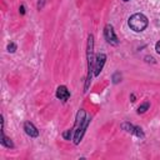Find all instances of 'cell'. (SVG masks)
I'll use <instances>...</instances> for the list:
<instances>
[{"mask_svg": "<svg viewBox=\"0 0 160 160\" xmlns=\"http://www.w3.org/2000/svg\"><path fill=\"white\" fill-rule=\"evenodd\" d=\"M104 36H105V39H106V41L109 42V44H111V45H116L118 42H119V40H118V38H116V35H115V32H114V28H112V25H106L105 26V29H104Z\"/></svg>", "mask_w": 160, "mask_h": 160, "instance_id": "5b68a950", "label": "cell"}, {"mask_svg": "<svg viewBox=\"0 0 160 160\" xmlns=\"http://www.w3.org/2000/svg\"><path fill=\"white\" fill-rule=\"evenodd\" d=\"M89 122H90V119H89V118H88V119L85 118V111H84L82 109L79 110V111H78V115H76L75 126H74V129H76V130H75V135H74V142H75L76 145L81 141V138H82V135H84V132H85V130H86Z\"/></svg>", "mask_w": 160, "mask_h": 160, "instance_id": "6da1fadb", "label": "cell"}, {"mask_svg": "<svg viewBox=\"0 0 160 160\" xmlns=\"http://www.w3.org/2000/svg\"><path fill=\"white\" fill-rule=\"evenodd\" d=\"M44 2H45V0H41V1H39V4H38V9L40 10V9H42V6H44Z\"/></svg>", "mask_w": 160, "mask_h": 160, "instance_id": "9a60e30c", "label": "cell"}, {"mask_svg": "<svg viewBox=\"0 0 160 160\" xmlns=\"http://www.w3.org/2000/svg\"><path fill=\"white\" fill-rule=\"evenodd\" d=\"M149 106H150V104L146 101V102H144V104H141L139 108H138V112L139 114H142V112H145L148 109H149Z\"/></svg>", "mask_w": 160, "mask_h": 160, "instance_id": "30bf717a", "label": "cell"}, {"mask_svg": "<svg viewBox=\"0 0 160 160\" xmlns=\"http://www.w3.org/2000/svg\"><path fill=\"white\" fill-rule=\"evenodd\" d=\"M121 128H122L125 131L130 132V134H135V126L131 125V124H129V122H124V124H121Z\"/></svg>", "mask_w": 160, "mask_h": 160, "instance_id": "9c48e42d", "label": "cell"}, {"mask_svg": "<svg viewBox=\"0 0 160 160\" xmlns=\"http://www.w3.org/2000/svg\"><path fill=\"white\" fill-rule=\"evenodd\" d=\"M94 62H95V58H94V36L89 35L88 38V75H86V82H85V91L88 90L90 81H91V74L94 70Z\"/></svg>", "mask_w": 160, "mask_h": 160, "instance_id": "7a4b0ae2", "label": "cell"}, {"mask_svg": "<svg viewBox=\"0 0 160 160\" xmlns=\"http://www.w3.org/2000/svg\"><path fill=\"white\" fill-rule=\"evenodd\" d=\"M119 76H121V75H120V72H115V74H114V76H112V81H114V84H116V82H119V81H120V79H121V78L119 79Z\"/></svg>", "mask_w": 160, "mask_h": 160, "instance_id": "4fadbf2b", "label": "cell"}, {"mask_svg": "<svg viewBox=\"0 0 160 160\" xmlns=\"http://www.w3.org/2000/svg\"><path fill=\"white\" fill-rule=\"evenodd\" d=\"M0 142H1V145L6 146V148H14L12 141H11L9 138H6V136H5L4 131H1V139H0Z\"/></svg>", "mask_w": 160, "mask_h": 160, "instance_id": "ba28073f", "label": "cell"}, {"mask_svg": "<svg viewBox=\"0 0 160 160\" xmlns=\"http://www.w3.org/2000/svg\"><path fill=\"white\" fill-rule=\"evenodd\" d=\"M24 130H25V132H26L29 136H31V138H36V136L39 135L38 129H36L30 121H26V122L24 124Z\"/></svg>", "mask_w": 160, "mask_h": 160, "instance_id": "8992f818", "label": "cell"}, {"mask_svg": "<svg viewBox=\"0 0 160 160\" xmlns=\"http://www.w3.org/2000/svg\"><path fill=\"white\" fill-rule=\"evenodd\" d=\"M105 61H106V55H105V54L100 52V54H98V55L95 56V62H94V75H95V76H98V75L101 72Z\"/></svg>", "mask_w": 160, "mask_h": 160, "instance_id": "277c9868", "label": "cell"}, {"mask_svg": "<svg viewBox=\"0 0 160 160\" xmlns=\"http://www.w3.org/2000/svg\"><path fill=\"white\" fill-rule=\"evenodd\" d=\"M129 26L131 30L139 32V31H142L146 26H148V19L145 15L138 12V14H134L130 16L129 19Z\"/></svg>", "mask_w": 160, "mask_h": 160, "instance_id": "3957f363", "label": "cell"}, {"mask_svg": "<svg viewBox=\"0 0 160 160\" xmlns=\"http://www.w3.org/2000/svg\"><path fill=\"white\" fill-rule=\"evenodd\" d=\"M19 10H20V14H22V15L25 14V9H24V6H22V5L20 6V9H19Z\"/></svg>", "mask_w": 160, "mask_h": 160, "instance_id": "2e32d148", "label": "cell"}, {"mask_svg": "<svg viewBox=\"0 0 160 160\" xmlns=\"http://www.w3.org/2000/svg\"><path fill=\"white\" fill-rule=\"evenodd\" d=\"M122 1H129V0H122Z\"/></svg>", "mask_w": 160, "mask_h": 160, "instance_id": "e0dca14e", "label": "cell"}, {"mask_svg": "<svg viewBox=\"0 0 160 160\" xmlns=\"http://www.w3.org/2000/svg\"><path fill=\"white\" fill-rule=\"evenodd\" d=\"M69 96H70V92H69V90L66 89V86L61 85V86H59V88L56 89V98H58V99L65 101V100L69 99Z\"/></svg>", "mask_w": 160, "mask_h": 160, "instance_id": "52a82bcc", "label": "cell"}, {"mask_svg": "<svg viewBox=\"0 0 160 160\" xmlns=\"http://www.w3.org/2000/svg\"><path fill=\"white\" fill-rule=\"evenodd\" d=\"M155 50H156V52H158V54H160V40L155 44Z\"/></svg>", "mask_w": 160, "mask_h": 160, "instance_id": "5bb4252c", "label": "cell"}, {"mask_svg": "<svg viewBox=\"0 0 160 160\" xmlns=\"http://www.w3.org/2000/svg\"><path fill=\"white\" fill-rule=\"evenodd\" d=\"M71 130H72V129H69V130H66V131L62 132V136H64L66 140H70V138H71Z\"/></svg>", "mask_w": 160, "mask_h": 160, "instance_id": "8fae6325", "label": "cell"}, {"mask_svg": "<svg viewBox=\"0 0 160 160\" xmlns=\"http://www.w3.org/2000/svg\"><path fill=\"white\" fill-rule=\"evenodd\" d=\"M16 50V45L14 44V42H10L9 45H8V51L9 52H14Z\"/></svg>", "mask_w": 160, "mask_h": 160, "instance_id": "7c38bea8", "label": "cell"}]
</instances>
